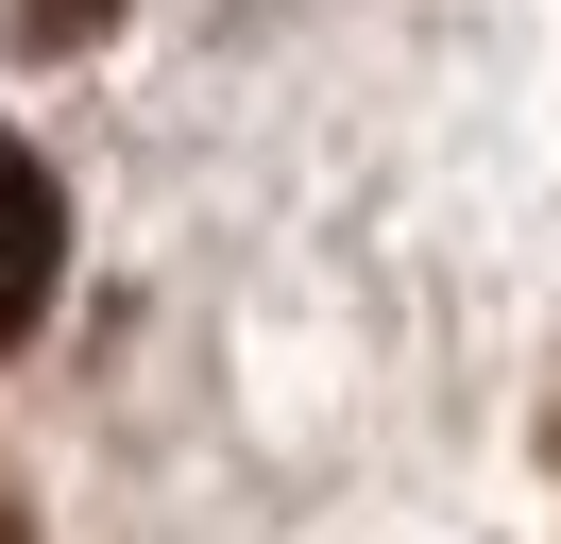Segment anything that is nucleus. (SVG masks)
Returning a JSON list of instances; mask_svg holds the SVG:
<instances>
[{
	"mask_svg": "<svg viewBox=\"0 0 561 544\" xmlns=\"http://www.w3.org/2000/svg\"><path fill=\"white\" fill-rule=\"evenodd\" d=\"M103 18H119V0H18V34H35V52H85Z\"/></svg>",
	"mask_w": 561,
	"mask_h": 544,
	"instance_id": "2",
	"label": "nucleus"
},
{
	"mask_svg": "<svg viewBox=\"0 0 561 544\" xmlns=\"http://www.w3.org/2000/svg\"><path fill=\"white\" fill-rule=\"evenodd\" d=\"M0 544H35V528H18V494H0Z\"/></svg>",
	"mask_w": 561,
	"mask_h": 544,
	"instance_id": "3",
	"label": "nucleus"
},
{
	"mask_svg": "<svg viewBox=\"0 0 561 544\" xmlns=\"http://www.w3.org/2000/svg\"><path fill=\"white\" fill-rule=\"evenodd\" d=\"M545 442H561V426H545Z\"/></svg>",
	"mask_w": 561,
	"mask_h": 544,
	"instance_id": "4",
	"label": "nucleus"
},
{
	"mask_svg": "<svg viewBox=\"0 0 561 544\" xmlns=\"http://www.w3.org/2000/svg\"><path fill=\"white\" fill-rule=\"evenodd\" d=\"M51 272H69V204H51V170H35V136H0V340H35V306H51Z\"/></svg>",
	"mask_w": 561,
	"mask_h": 544,
	"instance_id": "1",
	"label": "nucleus"
}]
</instances>
